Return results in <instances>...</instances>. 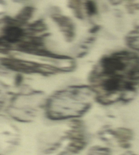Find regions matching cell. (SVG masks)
I'll return each mask as SVG.
<instances>
[{
    "label": "cell",
    "mask_w": 139,
    "mask_h": 155,
    "mask_svg": "<svg viewBox=\"0 0 139 155\" xmlns=\"http://www.w3.org/2000/svg\"><path fill=\"white\" fill-rule=\"evenodd\" d=\"M24 31L21 28L15 26H9L5 29V39L7 41L15 43L24 35Z\"/></svg>",
    "instance_id": "1"
},
{
    "label": "cell",
    "mask_w": 139,
    "mask_h": 155,
    "mask_svg": "<svg viewBox=\"0 0 139 155\" xmlns=\"http://www.w3.org/2000/svg\"><path fill=\"white\" fill-rule=\"evenodd\" d=\"M86 7L88 13L89 15H92L96 13V7L94 2L89 1L86 3Z\"/></svg>",
    "instance_id": "2"
}]
</instances>
